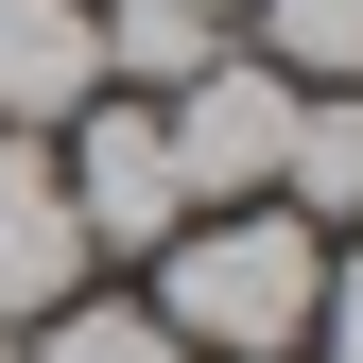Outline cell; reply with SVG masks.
Segmentation results:
<instances>
[{
  "label": "cell",
  "mask_w": 363,
  "mask_h": 363,
  "mask_svg": "<svg viewBox=\"0 0 363 363\" xmlns=\"http://www.w3.org/2000/svg\"><path fill=\"white\" fill-rule=\"evenodd\" d=\"M311 294H329V225H294V208H191L156 242V329L191 363H294Z\"/></svg>",
  "instance_id": "1"
},
{
  "label": "cell",
  "mask_w": 363,
  "mask_h": 363,
  "mask_svg": "<svg viewBox=\"0 0 363 363\" xmlns=\"http://www.w3.org/2000/svg\"><path fill=\"white\" fill-rule=\"evenodd\" d=\"M156 139H173V173H191V208H277V156H294V69L208 52V69L156 104Z\"/></svg>",
  "instance_id": "2"
},
{
  "label": "cell",
  "mask_w": 363,
  "mask_h": 363,
  "mask_svg": "<svg viewBox=\"0 0 363 363\" xmlns=\"http://www.w3.org/2000/svg\"><path fill=\"white\" fill-rule=\"evenodd\" d=\"M52 173H69V225H86V259H156L173 225H191V173H173V139H156V104H86V121H52Z\"/></svg>",
  "instance_id": "3"
},
{
  "label": "cell",
  "mask_w": 363,
  "mask_h": 363,
  "mask_svg": "<svg viewBox=\"0 0 363 363\" xmlns=\"http://www.w3.org/2000/svg\"><path fill=\"white\" fill-rule=\"evenodd\" d=\"M69 294H86L69 173H52V139H18V121H0V329H52Z\"/></svg>",
  "instance_id": "4"
},
{
  "label": "cell",
  "mask_w": 363,
  "mask_h": 363,
  "mask_svg": "<svg viewBox=\"0 0 363 363\" xmlns=\"http://www.w3.org/2000/svg\"><path fill=\"white\" fill-rule=\"evenodd\" d=\"M86 104H104V18H86V0H0V121L52 139Z\"/></svg>",
  "instance_id": "5"
},
{
  "label": "cell",
  "mask_w": 363,
  "mask_h": 363,
  "mask_svg": "<svg viewBox=\"0 0 363 363\" xmlns=\"http://www.w3.org/2000/svg\"><path fill=\"white\" fill-rule=\"evenodd\" d=\"M277 208H294V225H346V208H363V86H294V156H277Z\"/></svg>",
  "instance_id": "6"
},
{
  "label": "cell",
  "mask_w": 363,
  "mask_h": 363,
  "mask_svg": "<svg viewBox=\"0 0 363 363\" xmlns=\"http://www.w3.org/2000/svg\"><path fill=\"white\" fill-rule=\"evenodd\" d=\"M259 18V69L294 86H363V0H242Z\"/></svg>",
  "instance_id": "7"
},
{
  "label": "cell",
  "mask_w": 363,
  "mask_h": 363,
  "mask_svg": "<svg viewBox=\"0 0 363 363\" xmlns=\"http://www.w3.org/2000/svg\"><path fill=\"white\" fill-rule=\"evenodd\" d=\"M35 363H191V346L156 329V294H69L52 329H35Z\"/></svg>",
  "instance_id": "8"
},
{
  "label": "cell",
  "mask_w": 363,
  "mask_h": 363,
  "mask_svg": "<svg viewBox=\"0 0 363 363\" xmlns=\"http://www.w3.org/2000/svg\"><path fill=\"white\" fill-rule=\"evenodd\" d=\"M311 346H329V363H363V259H329V294H311Z\"/></svg>",
  "instance_id": "9"
},
{
  "label": "cell",
  "mask_w": 363,
  "mask_h": 363,
  "mask_svg": "<svg viewBox=\"0 0 363 363\" xmlns=\"http://www.w3.org/2000/svg\"><path fill=\"white\" fill-rule=\"evenodd\" d=\"M208 18H242V0H208Z\"/></svg>",
  "instance_id": "10"
},
{
  "label": "cell",
  "mask_w": 363,
  "mask_h": 363,
  "mask_svg": "<svg viewBox=\"0 0 363 363\" xmlns=\"http://www.w3.org/2000/svg\"><path fill=\"white\" fill-rule=\"evenodd\" d=\"M0 363H18V329H0Z\"/></svg>",
  "instance_id": "11"
}]
</instances>
